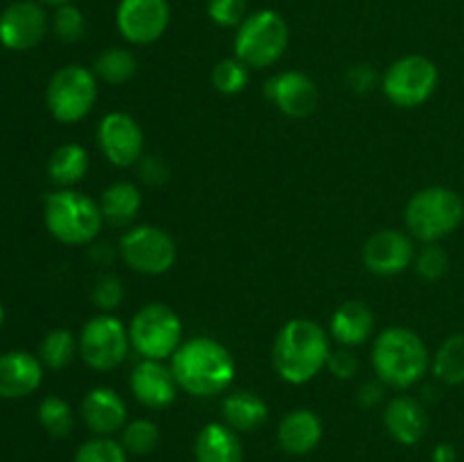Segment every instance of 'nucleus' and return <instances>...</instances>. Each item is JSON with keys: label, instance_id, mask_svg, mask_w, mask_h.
<instances>
[{"label": "nucleus", "instance_id": "1a4fd4ad", "mask_svg": "<svg viewBox=\"0 0 464 462\" xmlns=\"http://www.w3.org/2000/svg\"><path fill=\"white\" fill-rule=\"evenodd\" d=\"M440 84V71L424 54L397 59L383 75V93L392 104L415 109L429 102Z\"/></svg>", "mask_w": 464, "mask_h": 462}, {"label": "nucleus", "instance_id": "ea45409f", "mask_svg": "<svg viewBox=\"0 0 464 462\" xmlns=\"http://www.w3.org/2000/svg\"><path fill=\"white\" fill-rule=\"evenodd\" d=\"M376 71L370 63H356V66L349 68L347 72V84L352 86V91L356 93H370L376 86Z\"/></svg>", "mask_w": 464, "mask_h": 462}, {"label": "nucleus", "instance_id": "412c9836", "mask_svg": "<svg viewBox=\"0 0 464 462\" xmlns=\"http://www.w3.org/2000/svg\"><path fill=\"white\" fill-rule=\"evenodd\" d=\"M324 438V424H322L320 415L308 408H297V410L288 412L281 419L279 428H276V442H279L281 451L288 456H306Z\"/></svg>", "mask_w": 464, "mask_h": 462}, {"label": "nucleus", "instance_id": "e433bc0d", "mask_svg": "<svg viewBox=\"0 0 464 462\" xmlns=\"http://www.w3.org/2000/svg\"><path fill=\"white\" fill-rule=\"evenodd\" d=\"M125 299V288L116 274H102L93 285V302L102 313L116 311Z\"/></svg>", "mask_w": 464, "mask_h": 462}, {"label": "nucleus", "instance_id": "58836bf2", "mask_svg": "<svg viewBox=\"0 0 464 462\" xmlns=\"http://www.w3.org/2000/svg\"><path fill=\"white\" fill-rule=\"evenodd\" d=\"M139 175L145 184L161 186L170 177V170H168V166L159 157H143L139 161Z\"/></svg>", "mask_w": 464, "mask_h": 462}, {"label": "nucleus", "instance_id": "0eeeda50", "mask_svg": "<svg viewBox=\"0 0 464 462\" xmlns=\"http://www.w3.org/2000/svg\"><path fill=\"white\" fill-rule=\"evenodd\" d=\"M98 100V77L80 63L59 68L48 82L45 102L54 120L72 125L86 118Z\"/></svg>", "mask_w": 464, "mask_h": 462}, {"label": "nucleus", "instance_id": "37998d69", "mask_svg": "<svg viewBox=\"0 0 464 462\" xmlns=\"http://www.w3.org/2000/svg\"><path fill=\"white\" fill-rule=\"evenodd\" d=\"M41 3H45V5H54V7H62V5L72 3V0H41Z\"/></svg>", "mask_w": 464, "mask_h": 462}, {"label": "nucleus", "instance_id": "2eb2a0df", "mask_svg": "<svg viewBox=\"0 0 464 462\" xmlns=\"http://www.w3.org/2000/svg\"><path fill=\"white\" fill-rule=\"evenodd\" d=\"M412 261H415V245L411 236L397 229L376 231L362 247V263L372 274H401L412 265Z\"/></svg>", "mask_w": 464, "mask_h": 462}, {"label": "nucleus", "instance_id": "393cba45", "mask_svg": "<svg viewBox=\"0 0 464 462\" xmlns=\"http://www.w3.org/2000/svg\"><path fill=\"white\" fill-rule=\"evenodd\" d=\"M98 204L109 226H127L139 216L140 207H143V195H140L139 186H134L131 181H116L104 188Z\"/></svg>", "mask_w": 464, "mask_h": 462}, {"label": "nucleus", "instance_id": "39448f33", "mask_svg": "<svg viewBox=\"0 0 464 462\" xmlns=\"http://www.w3.org/2000/svg\"><path fill=\"white\" fill-rule=\"evenodd\" d=\"M464 220V202L447 186H429L408 199L406 226L421 243H438L458 229Z\"/></svg>", "mask_w": 464, "mask_h": 462}, {"label": "nucleus", "instance_id": "b1692460", "mask_svg": "<svg viewBox=\"0 0 464 462\" xmlns=\"http://www.w3.org/2000/svg\"><path fill=\"white\" fill-rule=\"evenodd\" d=\"M267 403L258 394L247 392V390H236L227 394L222 401V417L225 424L231 426L236 433H252L258 430L267 421Z\"/></svg>", "mask_w": 464, "mask_h": 462}, {"label": "nucleus", "instance_id": "ddd939ff", "mask_svg": "<svg viewBox=\"0 0 464 462\" xmlns=\"http://www.w3.org/2000/svg\"><path fill=\"white\" fill-rule=\"evenodd\" d=\"M100 152L109 163L118 168H130L143 159V130L125 111H111L98 125Z\"/></svg>", "mask_w": 464, "mask_h": 462}, {"label": "nucleus", "instance_id": "72a5a7b5", "mask_svg": "<svg viewBox=\"0 0 464 462\" xmlns=\"http://www.w3.org/2000/svg\"><path fill=\"white\" fill-rule=\"evenodd\" d=\"M53 27H54V34H57L59 39L66 41V43H75V41H80L82 36H84L86 18L80 7L68 3V5H62V7H57V12H54V18H53Z\"/></svg>", "mask_w": 464, "mask_h": 462}, {"label": "nucleus", "instance_id": "f704fd0d", "mask_svg": "<svg viewBox=\"0 0 464 462\" xmlns=\"http://www.w3.org/2000/svg\"><path fill=\"white\" fill-rule=\"evenodd\" d=\"M415 270L426 281L442 279L449 270L447 249L438 243H426V247L415 256Z\"/></svg>", "mask_w": 464, "mask_h": 462}, {"label": "nucleus", "instance_id": "7ed1b4c3", "mask_svg": "<svg viewBox=\"0 0 464 462\" xmlns=\"http://www.w3.org/2000/svg\"><path fill=\"white\" fill-rule=\"evenodd\" d=\"M372 365L381 383L406 390L424 379L430 367V353L420 333L392 326L374 340Z\"/></svg>", "mask_w": 464, "mask_h": 462}, {"label": "nucleus", "instance_id": "5701e85b", "mask_svg": "<svg viewBox=\"0 0 464 462\" xmlns=\"http://www.w3.org/2000/svg\"><path fill=\"white\" fill-rule=\"evenodd\" d=\"M198 462H243V444L238 433L227 424H207L195 439Z\"/></svg>", "mask_w": 464, "mask_h": 462}, {"label": "nucleus", "instance_id": "473e14b6", "mask_svg": "<svg viewBox=\"0 0 464 462\" xmlns=\"http://www.w3.org/2000/svg\"><path fill=\"white\" fill-rule=\"evenodd\" d=\"M127 456L130 453L118 439L95 435L77 448L72 462H127Z\"/></svg>", "mask_w": 464, "mask_h": 462}, {"label": "nucleus", "instance_id": "f257e3e1", "mask_svg": "<svg viewBox=\"0 0 464 462\" xmlns=\"http://www.w3.org/2000/svg\"><path fill=\"white\" fill-rule=\"evenodd\" d=\"M331 356V340L315 320L295 317L285 322L272 344L275 371L290 385H304L315 379Z\"/></svg>", "mask_w": 464, "mask_h": 462}, {"label": "nucleus", "instance_id": "7c9ffc66", "mask_svg": "<svg viewBox=\"0 0 464 462\" xmlns=\"http://www.w3.org/2000/svg\"><path fill=\"white\" fill-rule=\"evenodd\" d=\"M39 421L45 428V433L57 439L71 435L72 426H75L72 408L62 397H45L39 403Z\"/></svg>", "mask_w": 464, "mask_h": 462}, {"label": "nucleus", "instance_id": "6e6552de", "mask_svg": "<svg viewBox=\"0 0 464 462\" xmlns=\"http://www.w3.org/2000/svg\"><path fill=\"white\" fill-rule=\"evenodd\" d=\"M130 342L139 351V356L150 361L172 358L179 349L184 326L179 315L166 303H148L140 308L130 322Z\"/></svg>", "mask_w": 464, "mask_h": 462}, {"label": "nucleus", "instance_id": "4c0bfd02", "mask_svg": "<svg viewBox=\"0 0 464 462\" xmlns=\"http://www.w3.org/2000/svg\"><path fill=\"white\" fill-rule=\"evenodd\" d=\"M326 370L340 380H349L358 374L361 370V362H358V356L353 351H349V347L338 349V351H331L329 362H326Z\"/></svg>", "mask_w": 464, "mask_h": 462}, {"label": "nucleus", "instance_id": "c9c22d12", "mask_svg": "<svg viewBox=\"0 0 464 462\" xmlns=\"http://www.w3.org/2000/svg\"><path fill=\"white\" fill-rule=\"evenodd\" d=\"M207 14L216 25L238 27L247 18V0H208Z\"/></svg>", "mask_w": 464, "mask_h": 462}, {"label": "nucleus", "instance_id": "a878e982", "mask_svg": "<svg viewBox=\"0 0 464 462\" xmlns=\"http://www.w3.org/2000/svg\"><path fill=\"white\" fill-rule=\"evenodd\" d=\"M89 172V152L80 143H63L50 154L48 177L59 188H71Z\"/></svg>", "mask_w": 464, "mask_h": 462}, {"label": "nucleus", "instance_id": "f3484780", "mask_svg": "<svg viewBox=\"0 0 464 462\" xmlns=\"http://www.w3.org/2000/svg\"><path fill=\"white\" fill-rule=\"evenodd\" d=\"M130 388L136 401L143 403L145 408H152V410H161L175 401L179 383H177L170 365H163V361L143 358L131 371Z\"/></svg>", "mask_w": 464, "mask_h": 462}, {"label": "nucleus", "instance_id": "f8f14e48", "mask_svg": "<svg viewBox=\"0 0 464 462\" xmlns=\"http://www.w3.org/2000/svg\"><path fill=\"white\" fill-rule=\"evenodd\" d=\"M170 25L168 0H121L116 9V27L130 43L148 45L161 39Z\"/></svg>", "mask_w": 464, "mask_h": 462}, {"label": "nucleus", "instance_id": "cd10ccee", "mask_svg": "<svg viewBox=\"0 0 464 462\" xmlns=\"http://www.w3.org/2000/svg\"><path fill=\"white\" fill-rule=\"evenodd\" d=\"M136 68H139V62H136L134 53L125 48L102 50L93 63L95 77L107 84H125L136 75Z\"/></svg>", "mask_w": 464, "mask_h": 462}, {"label": "nucleus", "instance_id": "2f4dec72", "mask_svg": "<svg viewBox=\"0 0 464 462\" xmlns=\"http://www.w3.org/2000/svg\"><path fill=\"white\" fill-rule=\"evenodd\" d=\"M211 82L220 93L238 95L249 84V68L238 57H227L216 63L211 72Z\"/></svg>", "mask_w": 464, "mask_h": 462}, {"label": "nucleus", "instance_id": "20e7f679", "mask_svg": "<svg viewBox=\"0 0 464 462\" xmlns=\"http://www.w3.org/2000/svg\"><path fill=\"white\" fill-rule=\"evenodd\" d=\"M44 220L50 234L63 245H89L104 226L100 204L72 188H59L45 197Z\"/></svg>", "mask_w": 464, "mask_h": 462}, {"label": "nucleus", "instance_id": "f03ea898", "mask_svg": "<svg viewBox=\"0 0 464 462\" xmlns=\"http://www.w3.org/2000/svg\"><path fill=\"white\" fill-rule=\"evenodd\" d=\"M170 370L179 390L193 397H216L234 383L236 361L225 344L199 335L179 344L170 358Z\"/></svg>", "mask_w": 464, "mask_h": 462}, {"label": "nucleus", "instance_id": "4be33fe9", "mask_svg": "<svg viewBox=\"0 0 464 462\" xmlns=\"http://www.w3.org/2000/svg\"><path fill=\"white\" fill-rule=\"evenodd\" d=\"M374 333V313L367 303L344 302L331 317V338L343 347H361Z\"/></svg>", "mask_w": 464, "mask_h": 462}, {"label": "nucleus", "instance_id": "dca6fc26", "mask_svg": "<svg viewBox=\"0 0 464 462\" xmlns=\"http://www.w3.org/2000/svg\"><path fill=\"white\" fill-rule=\"evenodd\" d=\"M266 95L276 104L284 116L306 118L320 102L315 82L302 71H284L266 82Z\"/></svg>", "mask_w": 464, "mask_h": 462}, {"label": "nucleus", "instance_id": "4468645a", "mask_svg": "<svg viewBox=\"0 0 464 462\" xmlns=\"http://www.w3.org/2000/svg\"><path fill=\"white\" fill-rule=\"evenodd\" d=\"M45 30L48 16L34 0H16L0 14V43L16 53L39 45Z\"/></svg>", "mask_w": 464, "mask_h": 462}, {"label": "nucleus", "instance_id": "c756f323", "mask_svg": "<svg viewBox=\"0 0 464 462\" xmlns=\"http://www.w3.org/2000/svg\"><path fill=\"white\" fill-rule=\"evenodd\" d=\"M161 430L152 419H134L121 430V444L130 456H150L159 447Z\"/></svg>", "mask_w": 464, "mask_h": 462}, {"label": "nucleus", "instance_id": "a19ab883", "mask_svg": "<svg viewBox=\"0 0 464 462\" xmlns=\"http://www.w3.org/2000/svg\"><path fill=\"white\" fill-rule=\"evenodd\" d=\"M383 401V385L379 380H367L358 388V403L362 408H374Z\"/></svg>", "mask_w": 464, "mask_h": 462}, {"label": "nucleus", "instance_id": "c03bdc74", "mask_svg": "<svg viewBox=\"0 0 464 462\" xmlns=\"http://www.w3.org/2000/svg\"><path fill=\"white\" fill-rule=\"evenodd\" d=\"M3 322H5V308L3 303H0V326H3Z\"/></svg>", "mask_w": 464, "mask_h": 462}, {"label": "nucleus", "instance_id": "aec40b11", "mask_svg": "<svg viewBox=\"0 0 464 462\" xmlns=\"http://www.w3.org/2000/svg\"><path fill=\"white\" fill-rule=\"evenodd\" d=\"M383 424L394 442L403 447H415L429 430V412L417 399L394 397L385 408Z\"/></svg>", "mask_w": 464, "mask_h": 462}, {"label": "nucleus", "instance_id": "bb28decb", "mask_svg": "<svg viewBox=\"0 0 464 462\" xmlns=\"http://www.w3.org/2000/svg\"><path fill=\"white\" fill-rule=\"evenodd\" d=\"M435 379L447 385L464 383V333H453L440 344L433 358Z\"/></svg>", "mask_w": 464, "mask_h": 462}, {"label": "nucleus", "instance_id": "9b49d317", "mask_svg": "<svg viewBox=\"0 0 464 462\" xmlns=\"http://www.w3.org/2000/svg\"><path fill=\"white\" fill-rule=\"evenodd\" d=\"M121 256L140 274H166L177 261V245L168 231L154 225H139L121 238Z\"/></svg>", "mask_w": 464, "mask_h": 462}, {"label": "nucleus", "instance_id": "9d476101", "mask_svg": "<svg viewBox=\"0 0 464 462\" xmlns=\"http://www.w3.org/2000/svg\"><path fill=\"white\" fill-rule=\"evenodd\" d=\"M80 356L91 370H116L130 351V331L111 313L93 317L84 324L80 333Z\"/></svg>", "mask_w": 464, "mask_h": 462}, {"label": "nucleus", "instance_id": "79ce46f5", "mask_svg": "<svg viewBox=\"0 0 464 462\" xmlns=\"http://www.w3.org/2000/svg\"><path fill=\"white\" fill-rule=\"evenodd\" d=\"M458 460V451L453 444H438L433 451V462H456Z\"/></svg>", "mask_w": 464, "mask_h": 462}, {"label": "nucleus", "instance_id": "6ab92c4d", "mask_svg": "<svg viewBox=\"0 0 464 462\" xmlns=\"http://www.w3.org/2000/svg\"><path fill=\"white\" fill-rule=\"evenodd\" d=\"M44 362L27 351H7L0 356V399H23L39 390Z\"/></svg>", "mask_w": 464, "mask_h": 462}, {"label": "nucleus", "instance_id": "a211bd4d", "mask_svg": "<svg viewBox=\"0 0 464 462\" xmlns=\"http://www.w3.org/2000/svg\"><path fill=\"white\" fill-rule=\"evenodd\" d=\"M82 421L93 435L111 438L121 433L127 424V406L121 394L111 388H93L82 399Z\"/></svg>", "mask_w": 464, "mask_h": 462}, {"label": "nucleus", "instance_id": "c85d7f7f", "mask_svg": "<svg viewBox=\"0 0 464 462\" xmlns=\"http://www.w3.org/2000/svg\"><path fill=\"white\" fill-rule=\"evenodd\" d=\"M77 349H80V342H77L75 335H72L71 331L54 329L50 331L44 338V342H41L39 358L45 367H50V370H63L66 365H71Z\"/></svg>", "mask_w": 464, "mask_h": 462}, {"label": "nucleus", "instance_id": "423d86ee", "mask_svg": "<svg viewBox=\"0 0 464 462\" xmlns=\"http://www.w3.org/2000/svg\"><path fill=\"white\" fill-rule=\"evenodd\" d=\"M290 30L281 14L272 9H258L238 25L234 39V53L247 68L275 66L288 50Z\"/></svg>", "mask_w": 464, "mask_h": 462}]
</instances>
